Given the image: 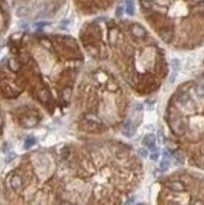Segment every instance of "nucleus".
<instances>
[{
  "mask_svg": "<svg viewBox=\"0 0 204 205\" xmlns=\"http://www.w3.org/2000/svg\"><path fill=\"white\" fill-rule=\"evenodd\" d=\"M172 131L178 136H181L184 134V132L186 131V125L185 123L183 122L182 119H177L176 121L173 123V125L171 126Z\"/></svg>",
  "mask_w": 204,
  "mask_h": 205,
  "instance_id": "nucleus-1",
  "label": "nucleus"
},
{
  "mask_svg": "<svg viewBox=\"0 0 204 205\" xmlns=\"http://www.w3.org/2000/svg\"><path fill=\"white\" fill-rule=\"evenodd\" d=\"M160 37L164 43H170L173 40L174 37V32L173 30L170 27H163L161 30H160Z\"/></svg>",
  "mask_w": 204,
  "mask_h": 205,
  "instance_id": "nucleus-2",
  "label": "nucleus"
},
{
  "mask_svg": "<svg viewBox=\"0 0 204 205\" xmlns=\"http://www.w3.org/2000/svg\"><path fill=\"white\" fill-rule=\"evenodd\" d=\"M155 143H156V137L152 133H148V134L145 135L143 139V145L145 147H148L149 149L155 150Z\"/></svg>",
  "mask_w": 204,
  "mask_h": 205,
  "instance_id": "nucleus-3",
  "label": "nucleus"
},
{
  "mask_svg": "<svg viewBox=\"0 0 204 205\" xmlns=\"http://www.w3.org/2000/svg\"><path fill=\"white\" fill-rule=\"evenodd\" d=\"M122 133L123 135L128 137V138H130L132 137L133 134H134V128H133V125L130 120H128L127 122L125 123V125L123 127V130H122Z\"/></svg>",
  "mask_w": 204,
  "mask_h": 205,
  "instance_id": "nucleus-4",
  "label": "nucleus"
},
{
  "mask_svg": "<svg viewBox=\"0 0 204 205\" xmlns=\"http://www.w3.org/2000/svg\"><path fill=\"white\" fill-rule=\"evenodd\" d=\"M132 32L137 38H142L145 34V30H144V27H142L139 25H133L132 27Z\"/></svg>",
  "mask_w": 204,
  "mask_h": 205,
  "instance_id": "nucleus-5",
  "label": "nucleus"
},
{
  "mask_svg": "<svg viewBox=\"0 0 204 205\" xmlns=\"http://www.w3.org/2000/svg\"><path fill=\"white\" fill-rule=\"evenodd\" d=\"M170 188L175 192H182L185 189V186H184V184L182 182L175 180V182H172L170 183Z\"/></svg>",
  "mask_w": 204,
  "mask_h": 205,
  "instance_id": "nucleus-6",
  "label": "nucleus"
},
{
  "mask_svg": "<svg viewBox=\"0 0 204 205\" xmlns=\"http://www.w3.org/2000/svg\"><path fill=\"white\" fill-rule=\"evenodd\" d=\"M159 167H160V169H161V171H163V172L166 171L170 167V160L163 159V161L159 165Z\"/></svg>",
  "mask_w": 204,
  "mask_h": 205,
  "instance_id": "nucleus-7",
  "label": "nucleus"
},
{
  "mask_svg": "<svg viewBox=\"0 0 204 205\" xmlns=\"http://www.w3.org/2000/svg\"><path fill=\"white\" fill-rule=\"evenodd\" d=\"M126 12L129 15H133L134 14V6L132 1H127V3H126Z\"/></svg>",
  "mask_w": 204,
  "mask_h": 205,
  "instance_id": "nucleus-8",
  "label": "nucleus"
},
{
  "mask_svg": "<svg viewBox=\"0 0 204 205\" xmlns=\"http://www.w3.org/2000/svg\"><path fill=\"white\" fill-rule=\"evenodd\" d=\"M35 144V138L33 137H27L26 141H25V144H24V147L25 149H30V147Z\"/></svg>",
  "mask_w": 204,
  "mask_h": 205,
  "instance_id": "nucleus-9",
  "label": "nucleus"
},
{
  "mask_svg": "<svg viewBox=\"0 0 204 205\" xmlns=\"http://www.w3.org/2000/svg\"><path fill=\"white\" fill-rule=\"evenodd\" d=\"M12 186L14 188H18L22 184V180H21V179L19 178V177H14L12 180Z\"/></svg>",
  "mask_w": 204,
  "mask_h": 205,
  "instance_id": "nucleus-10",
  "label": "nucleus"
},
{
  "mask_svg": "<svg viewBox=\"0 0 204 205\" xmlns=\"http://www.w3.org/2000/svg\"><path fill=\"white\" fill-rule=\"evenodd\" d=\"M171 66H172V69L175 72H178L179 69V61L177 59H173L171 61Z\"/></svg>",
  "mask_w": 204,
  "mask_h": 205,
  "instance_id": "nucleus-11",
  "label": "nucleus"
},
{
  "mask_svg": "<svg viewBox=\"0 0 204 205\" xmlns=\"http://www.w3.org/2000/svg\"><path fill=\"white\" fill-rule=\"evenodd\" d=\"M25 14H27V9L26 8H19L17 9V15L18 16H23V15H25Z\"/></svg>",
  "mask_w": 204,
  "mask_h": 205,
  "instance_id": "nucleus-12",
  "label": "nucleus"
},
{
  "mask_svg": "<svg viewBox=\"0 0 204 205\" xmlns=\"http://www.w3.org/2000/svg\"><path fill=\"white\" fill-rule=\"evenodd\" d=\"M139 155H141L143 157V158H147V157L148 156V152L147 149H139Z\"/></svg>",
  "mask_w": 204,
  "mask_h": 205,
  "instance_id": "nucleus-13",
  "label": "nucleus"
},
{
  "mask_svg": "<svg viewBox=\"0 0 204 205\" xmlns=\"http://www.w3.org/2000/svg\"><path fill=\"white\" fill-rule=\"evenodd\" d=\"M149 157H150V159H151L152 161H156L159 158V153L157 151H152L151 155H150Z\"/></svg>",
  "mask_w": 204,
  "mask_h": 205,
  "instance_id": "nucleus-14",
  "label": "nucleus"
},
{
  "mask_svg": "<svg viewBox=\"0 0 204 205\" xmlns=\"http://www.w3.org/2000/svg\"><path fill=\"white\" fill-rule=\"evenodd\" d=\"M176 78H177V72L173 71L171 76H170V78H169V82L170 83H173L175 82V79H176Z\"/></svg>",
  "mask_w": 204,
  "mask_h": 205,
  "instance_id": "nucleus-15",
  "label": "nucleus"
},
{
  "mask_svg": "<svg viewBox=\"0 0 204 205\" xmlns=\"http://www.w3.org/2000/svg\"><path fill=\"white\" fill-rule=\"evenodd\" d=\"M115 14L117 17H120L123 15V8L122 7H118L117 9H116V12H115Z\"/></svg>",
  "mask_w": 204,
  "mask_h": 205,
  "instance_id": "nucleus-16",
  "label": "nucleus"
},
{
  "mask_svg": "<svg viewBox=\"0 0 204 205\" xmlns=\"http://www.w3.org/2000/svg\"><path fill=\"white\" fill-rule=\"evenodd\" d=\"M163 159L170 160V154H169V152H168V151H166V150H164V151H163Z\"/></svg>",
  "mask_w": 204,
  "mask_h": 205,
  "instance_id": "nucleus-17",
  "label": "nucleus"
},
{
  "mask_svg": "<svg viewBox=\"0 0 204 205\" xmlns=\"http://www.w3.org/2000/svg\"><path fill=\"white\" fill-rule=\"evenodd\" d=\"M46 25H47L46 22H43V23L41 22V23H37L35 26H36V27H43V26H46Z\"/></svg>",
  "mask_w": 204,
  "mask_h": 205,
  "instance_id": "nucleus-18",
  "label": "nucleus"
},
{
  "mask_svg": "<svg viewBox=\"0 0 204 205\" xmlns=\"http://www.w3.org/2000/svg\"><path fill=\"white\" fill-rule=\"evenodd\" d=\"M196 1H197V2H201V1H204V0H196Z\"/></svg>",
  "mask_w": 204,
  "mask_h": 205,
  "instance_id": "nucleus-19",
  "label": "nucleus"
}]
</instances>
